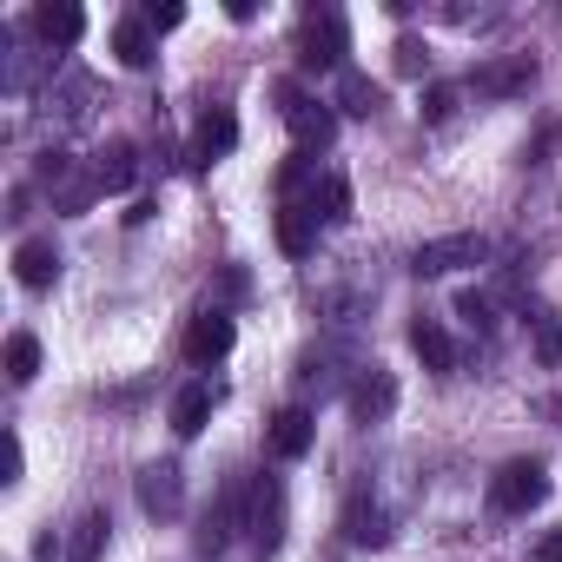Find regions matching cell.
Instances as JSON below:
<instances>
[{
	"instance_id": "21",
	"label": "cell",
	"mask_w": 562,
	"mask_h": 562,
	"mask_svg": "<svg viewBox=\"0 0 562 562\" xmlns=\"http://www.w3.org/2000/svg\"><path fill=\"white\" fill-rule=\"evenodd\" d=\"M8 378H14V384H34V378H41V338H34V331H14V338H8Z\"/></svg>"
},
{
	"instance_id": "1",
	"label": "cell",
	"mask_w": 562,
	"mask_h": 562,
	"mask_svg": "<svg viewBox=\"0 0 562 562\" xmlns=\"http://www.w3.org/2000/svg\"><path fill=\"white\" fill-rule=\"evenodd\" d=\"M278 113H285V126H292V139H299V153L312 159V153H325L331 139H338V113L325 106V100H305L292 80L278 87Z\"/></svg>"
},
{
	"instance_id": "27",
	"label": "cell",
	"mask_w": 562,
	"mask_h": 562,
	"mask_svg": "<svg viewBox=\"0 0 562 562\" xmlns=\"http://www.w3.org/2000/svg\"><path fill=\"white\" fill-rule=\"evenodd\" d=\"M424 60H430V47H417V41H404V47H397V67H404V74H417Z\"/></svg>"
},
{
	"instance_id": "12",
	"label": "cell",
	"mask_w": 562,
	"mask_h": 562,
	"mask_svg": "<svg viewBox=\"0 0 562 562\" xmlns=\"http://www.w3.org/2000/svg\"><path fill=\"white\" fill-rule=\"evenodd\" d=\"M470 87H476V93H490V100L529 93V87H536V60H529V54H516V60H496V67H483Z\"/></svg>"
},
{
	"instance_id": "6",
	"label": "cell",
	"mask_w": 562,
	"mask_h": 562,
	"mask_svg": "<svg viewBox=\"0 0 562 562\" xmlns=\"http://www.w3.org/2000/svg\"><path fill=\"white\" fill-rule=\"evenodd\" d=\"M139 503H146V516H179L186 509V470L179 463L139 470Z\"/></svg>"
},
{
	"instance_id": "8",
	"label": "cell",
	"mask_w": 562,
	"mask_h": 562,
	"mask_svg": "<svg viewBox=\"0 0 562 562\" xmlns=\"http://www.w3.org/2000/svg\"><path fill=\"white\" fill-rule=\"evenodd\" d=\"M14 278L27 292H47L54 278H60V251H54V238H21L14 245Z\"/></svg>"
},
{
	"instance_id": "24",
	"label": "cell",
	"mask_w": 562,
	"mask_h": 562,
	"mask_svg": "<svg viewBox=\"0 0 562 562\" xmlns=\"http://www.w3.org/2000/svg\"><path fill=\"white\" fill-rule=\"evenodd\" d=\"M139 21H146L153 34H172V27L186 21V8H179V0H146V8H139Z\"/></svg>"
},
{
	"instance_id": "15",
	"label": "cell",
	"mask_w": 562,
	"mask_h": 562,
	"mask_svg": "<svg viewBox=\"0 0 562 562\" xmlns=\"http://www.w3.org/2000/svg\"><path fill=\"white\" fill-rule=\"evenodd\" d=\"M338 113H351V120H371L378 106H384V87L371 80V74H358V67H345L338 74V100H331Z\"/></svg>"
},
{
	"instance_id": "7",
	"label": "cell",
	"mask_w": 562,
	"mask_h": 562,
	"mask_svg": "<svg viewBox=\"0 0 562 562\" xmlns=\"http://www.w3.org/2000/svg\"><path fill=\"white\" fill-rule=\"evenodd\" d=\"M312 437H318V417L305 411V404H285L271 417V457H285V463H299L305 450H312Z\"/></svg>"
},
{
	"instance_id": "19",
	"label": "cell",
	"mask_w": 562,
	"mask_h": 562,
	"mask_svg": "<svg viewBox=\"0 0 562 562\" xmlns=\"http://www.w3.org/2000/svg\"><path fill=\"white\" fill-rule=\"evenodd\" d=\"M205 417H212V391H205V384H186V391L172 397V430H179V437H199Z\"/></svg>"
},
{
	"instance_id": "2",
	"label": "cell",
	"mask_w": 562,
	"mask_h": 562,
	"mask_svg": "<svg viewBox=\"0 0 562 562\" xmlns=\"http://www.w3.org/2000/svg\"><path fill=\"white\" fill-rule=\"evenodd\" d=\"M542 496H549V470L529 463V457H516L490 476V509H503V516H529Z\"/></svg>"
},
{
	"instance_id": "22",
	"label": "cell",
	"mask_w": 562,
	"mask_h": 562,
	"mask_svg": "<svg viewBox=\"0 0 562 562\" xmlns=\"http://www.w3.org/2000/svg\"><path fill=\"white\" fill-rule=\"evenodd\" d=\"M529 338H536L542 364H562V318L555 312H529Z\"/></svg>"
},
{
	"instance_id": "14",
	"label": "cell",
	"mask_w": 562,
	"mask_h": 562,
	"mask_svg": "<svg viewBox=\"0 0 562 562\" xmlns=\"http://www.w3.org/2000/svg\"><path fill=\"white\" fill-rule=\"evenodd\" d=\"M391 404H397L391 371H364V378H358V391H351V417H358V424H384V417H391Z\"/></svg>"
},
{
	"instance_id": "28",
	"label": "cell",
	"mask_w": 562,
	"mask_h": 562,
	"mask_svg": "<svg viewBox=\"0 0 562 562\" xmlns=\"http://www.w3.org/2000/svg\"><path fill=\"white\" fill-rule=\"evenodd\" d=\"M0 463H8V483H21V437H8V450H0Z\"/></svg>"
},
{
	"instance_id": "20",
	"label": "cell",
	"mask_w": 562,
	"mask_h": 562,
	"mask_svg": "<svg viewBox=\"0 0 562 562\" xmlns=\"http://www.w3.org/2000/svg\"><path fill=\"white\" fill-rule=\"evenodd\" d=\"M106 509H93V516H80L74 522V536H67V562H100V549H106Z\"/></svg>"
},
{
	"instance_id": "29",
	"label": "cell",
	"mask_w": 562,
	"mask_h": 562,
	"mask_svg": "<svg viewBox=\"0 0 562 562\" xmlns=\"http://www.w3.org/2000/svg\"><path fill=\"white\" fill-rule=\"evenodd\" d=\"M536 555H542V562H562V536H549V542H542Z\"/></svg>"
},
{
	"instance_id": "16",
	"label": "cell",
	"mask_w": 562,
	"mask_h": 562,
	"mask_svg": "<svg viewBox=\"0 0 562 562\" xmlns=\"http://www.w3.org/2000/svg\"><path fill=\"white\" fill-rule=\"evenodd\" d=\"M411 351H417L424 371H437V378L457 371V345H450V331H443L437 318H417V325H411Z\"/></svg>"
},
{
	"instance_id": "17",
	"label": "cell",
	"mask_w": 562,
	"mask_h": 562,
	"mask_svg": "<svg viewBox=\"0 0 562 562\" xmlns=\"http://www.w3.org/2000/svg\"><path fill=\"white\" fill-rule=\"evenodd\" d=\"M133 179H139V153H133L126 139H113V146L93 159V186H100V192H126Z\"/></svg>"
},
{
	"instance_id": "11",
	"label": "cell",
	"mask_w": 562,
	"mask_h": 562,
	"mask_svg": "<svg viewBox=\"0 0 562 562\" xmlns=\"http://www.w3.org/2000/svg\"><path fill=\"white\" fill-rule=\"evenodd\" d=\"M113 54H120V67H133V74H146L153 60H159V34L139 21V14H126L120 27H113Z\"/></svg>"
},
{
	"instance_id": "13",
	"label": "cell",
	"mask_w": 562,
	"mask_h": 562,
	"mask_svg": "<svg viewBox=\"0 0 562 562\" xmlns=\"http://www.w3.org/2000/svg\"><path fill=\"white\" fill-rule=\"evenodd\" d=\"M238 146V120L225 113V106H212L205 120H199V133H192V166H212V159H225Z\"/></svg>"
},
{
	"instance_id": "26",
	"label": "cell",
	"mask_w": 562,
	"mask_h": 562,
	"mask_svg": "<svg viewBox=\"0 0 562 562\" xmlns=\"http://www.w3.org/2000/svg\"><path fill=\"white\" fill-rule=\"evenodd\" d=\"M417 113H424V120H450V113H457V87H430Z\"/></svg>"
},
{
	"instance_id": "18",
	"label": "cell",
	"mask_w": 562,
	"mask_h": 562,
	"mask_svg": "<svg viewBox=\"0 0 562 562\" xmlns=\"http://www.w3.org/2000/svg\"><path fill=\"white\" fill-rule=\"evenodd\" d=\"M278 522H285V490H278V483H258V509H251V536H258V549H265V555L278 549Z\"/></svg>"
},
{
	"instance_id": "9",
	"label": "cell",
	"mask_w": 562,
	"mask_h": 562,
	"mask_svg": "<svg viewBox=\"0 0 562 562\" xmlns=\"http://www.w3.org/2000/svg\"><path fill=\"white\" fill-rule=\"evenodd\" d=\"M34 34H41L47 47H80L87 14L74 8V0H47V8H34Z\"/></svg>"
},
{
	"instance_id": "4",
	"label": "cell",
	"mask_w": 562,
	"mask_h": 562,
	"mask_svg": "<svg viewBox=\"0 0 562 562\" xmlns=\"http://www.w3.org/2000/svg\"><path fill=\"white\" fill-rule=\"evenodd\" d=\"M490 258V245H483V232H450V238H430L424 251H417V278H443V271H457V265H483Z\"/></svg>"
},
{
	"instance_id": "10",
	"label": "cell",
	"mask_w": 562,
	"mask_h": 562,
	"mask_svg": "<svg viewBox=\"0 0 562 562\" xmlns=\"http://www.w3.org/2000/svg\"><path fill=\"white\" fill-rule=\"evenodd\" d=\"M278 251L285 258H312L318 251V212L312 205H278Z\"/></svg>"
},
{
	"instance_id": "23",
	"label": "cell",
	"mask_w": 562,
	"mask_h": 562,
	"mask_svg": "<svg viewBox=\"0 0 562 562\" xmlns=\"http://www.w3.org/2000/svg\"><path fill=\"white\" fill-rule=\"evenodd\" d=\"M345 536H351L358 549H371V542H384L391 529H384V516H378V509H364V503H351V516H345Z\"/></svg>"
},
{
	"instance_id": "5",
	"label": "cell",
	"mask_w": 562,
	"mask_h": 562,
	"mask_svg": "<svg viewBox=\"0 0 562 562\" xmlns=\"http://www.w3.org/2000/svg\"><path fill=\"white\" fill-rule=\"evenodd\" d=\"M232 338H238L232 318L212 305V312H199V318L186 325V345H179V351H186V364H218V358L232 351Z\"/></svg>"
},
{
	"instance_id": "25",
	"label": "cell",
	"mask_w": 562,
	"mask_h": 562,
	"mask_svg": "<svg viewBox=\"0 0 562 562\" xmlns=\"http://www.w3.org/2000/svg\"><path fill=\"white\" fill-rule=\"evenodd\" d=\"M457 318H463V325H476V331H490V325H496L483 292H463V299H457Z\"/></svg>"
},
{
	"instance_id": "3",
	"label": "cell",
	"mask_w": 562,
	"mask_h": 562,
	"mask_svg": "<svg viewBox=\"0 0 562 562\" xmlns=\"http://www.w3.org/2000/svg\"><path fill=\"white\" fill-rule=\"evenodd\" d=\"M345 54H351L345 14H338V8L305 14V27H299V60H305V67H338V74H345Z\"/></svg>"
}]
</instances>
